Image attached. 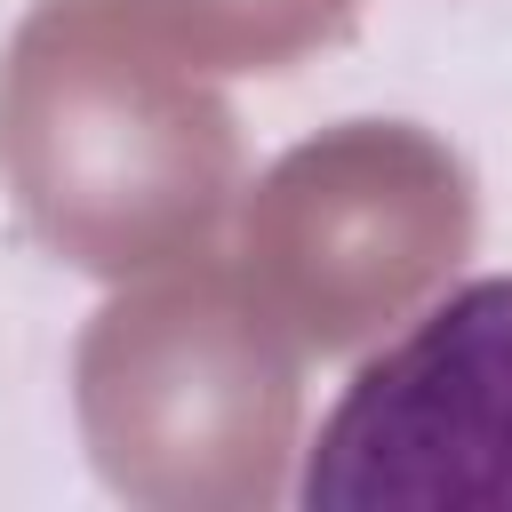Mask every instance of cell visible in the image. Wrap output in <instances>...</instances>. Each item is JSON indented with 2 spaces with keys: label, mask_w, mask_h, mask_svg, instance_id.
I'll return each mask as SVG.
<instances>
[{
  "label": "cell",
  "mask_w": 512,
  "mask_h": 512,
  "mask_svg": "<svg viewBox=\"0 0 512 512\" xmlns=\"http://www.w3.org/2000/svg\"><path fill=\"white\" fill-rule=\"evenodd\" d=\"M192 72H288L344 40L360 0H128Z\"/></svg>",
  "instance_id": "cell-5"
},
{
  "label": "cell",
  "mask_w": 512,
  "mask_h": 512,
  "mask_svg": "<svg viewBox=\"0 0 512 512\" xmlns=\"http://www.w3.org/2000/svg\"><path fill=\"white\" fill-rule=\"evenodd\" d=\"M296 496L312 512H512V272L360 360Z\"/></svg>",
  "instance_id": "cell-4"
},
{
  "label": "cell",
  "mask_w": 512,
  "mask_h": 512,
  "mask_svg": "<svg viewBox=\"0 0 512 512\" xmlns=\"http://www.w3.org/2000/svg\"><path fill=\"white\" fill-rule=\"evenodd\" d=\"M472 240V168L416 120H336L288 144L240 200V280L320 360L416 320Z\"/></svg>",
  "instance_id": "cell-3"
},
{
  "label": "cell",
  "mask_w": 512,
  "mask_h": 512,
  "mask_svg": "<svg viewBox=\"0 0 512 512\" xmlns=\"http://www.w3.org/2000/svg\"><path fill=\"white\" fill-rule=\"evenodd\" d=\"M0 184L48 256L136 280L232 216L240 120L128 0H32L0 48Z\"/></svg>",
  "instance_id": "cell-1"
},
{
  "label": "cell",
  "mask_w": 512,
  "mask_h": 512,
  "mask_svg": "<svg viewBox=\"0 0 512 512\" xmlns=\"http://www.w3.org/2000/svg\"><path fill=\"white\" fill-rule=\"evenodd\" d=\"M72 416L112 496L144 512H272L304 432V352L208 248L88 312Z\"/></svg>",
  "instance_id": "cell-2"
}]
</instances>
